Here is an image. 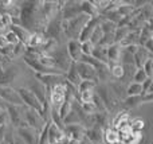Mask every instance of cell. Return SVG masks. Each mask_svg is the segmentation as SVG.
Here are the masks:
<instances>
[{"instance_id": "4316f807", "label": "cell", "mask_w": 153, "mask_h": 144, "mask_svg": "<svg viewBox=\"0 0 153 144\" xmlns=\"http://www.w3.org/2000/svg\"><path fill=\"white\" fill-rule=\"evenodd\" d=\"M103 140L106 144H117L118 143V136H117V131L113 128H106L102 135Z\"/></svg>"}, {"instance_id": "d6a6232c", "label": "cell", "mask_w": 153, "mask_h": 144, "mask_svg": "<svg viewBox=\"0 0 153 144\" xmlns=\"http://www.w3.org/2000/svg\"><path fill=\"white\" fill-rule=\"evenodd\" d=\"M110 74L113 75V78H116V80H121V78H124V67H122V65L116 63L110 69Z\"/></svg>"}, {"instance_id": "60d3db41", "label": "cell", "mask_w": 153, "mask_h": 144, "mask_svg": "<svg viewBox=\"0 0 153 144\" xmlns=\"http://www.w3.org/2000/svg\"><path fill=\"white\" fill-rule=\"evenodd\" d=\"M128 116H129V115H128V112H126V110H121V112H118V113H117V115H116V117L113 119V127H114V128H116V125L120 123V121H121V120H124V119H125V117H128Z\"/></svg>"}, {"instance_id": "8992f818", "label": "cell", "mask_w": 153, "mask_h": 144, "mask_svg": "<svg viewBox=\"0 0 153 144\" xmlns=\"http://www.w3.org/2000/svg\"><path fill=\"white\" fill-rule=\"evenodd\" d=\"M95 89H97V96L100 97V100L102 101L103 107H105L106 112H109L110 109H113L114 105H116V98H114V96L111 94V92L109 90L108 85H103V84H101V85L95 86Z\"/></svg>"}, {"instance_id": "d590c367", "label": "cell", "mask_w": 153, "mask_h": 144, "mask_svg": "<svg viewBox=\"0 0 153 144\" xmlns=\"http://www.w3.org/2000/svg\"><path fill=\"white\" fill-rule=\"evenodd\" d=\"M101 38H102V31H101L100 24H98V26L94 28V31H93V34H91V37H90V39H89V40H90V42H91L94 46H97Z\"/></svg>"}, {"instance_id": "cb8c5ba5", "label": "cell", "mask_w": 153, "mask_h": 144, "mask_svg": "<svg viewBox=\"0 0 153 144\" xmlns=\"http://www.w3.org/2000/svg\"><path fill=\"white\" fill-rule=\"evenodd\" d=\"M109 90L111 92V94L114 96V98H124L125 96V88L121 82H110L109 84Z\"/></svg>"}, {"instance_id": "7c38bea8", "label": "cell", "mask_w": 153, "mask_h": 144, "mask_svg": "<svg viewBox=\"0 0 153 144\" xmlns=\"http://www.w3.org/2000/svg\"><path fill=\"white\" fill-rule=\"evenodd\" d=\"M65 5H62V16L63 20L76 18L81 15V8H79V1H63Z\"/></svg>"}, {"instance_id": "4dcf8cb0", "label": "cell", "mask_w": 153, "mask_h": 144, "mask_svg": "<svg viewBox=\"0 0 153 144\" xmlns=\"http://www.w3.org/2000/svg\"><path fill=\"white\" fill-rule=\"evenodd\" d=\"M95 90H85L79 93V104H89L93 102V97H94Z\"/></svg>"}, {"instance_id": "f1b7e54d", "label": "cell", "mask_w": 153, "mask_h": 144, "mask_svg": "<svg viewBox=\"0 0 153 144\" xmlns=\"http://www.w3.org/2000/svg\"><path fill=\"white\" fill-rule=\"evenodd\" d=\"M48 127H50V120L47 121V123L43 125L42 131L39 132V135H38V144H48Z\"/></svg>"}, {"instance_id": "f6af8a7d", "label": "cell", "mask_w": 153, "mask_h": 144, "mask_svg": "<svg viewBox=\"0 0 153 144\" xmlns=\"http://www.w3.org/2000/svg\"><path fill=\"white\" fill-rule=\"evenodd\" d=\"M8 45L7 42H5V38H4V34L0 35V50H3V48H7Z\"/></svg>"}, {"instance_id": "f546056e", "label": "cell", "mask_w": 153, "mask_h": 144, "mask_svg": "<svg viewBox=\"0 0 153 144\" xmlns=\"http://www.w3.org/2000/svg\"><path fill=\"white\" fill-rule=\"evenodd\" d=\"M129 30L128 27H116V31H114V43H120L125 39V37L128 35Z\"/></svg>"}, {"instance_id": "8fae6325", "label": "cell", "mask_w": 153, "mask_h": 144, "mask_svg": "<svg viewBox=\"0 0 153 144\" xmlns=\"http://www.w3.org/2000/svg\"><path fill=\"white\" fill-rule=\"evenodd\" d=\"M75 67H76V72H78L81 81H94V82L97 81L95 70L90 65L83 63V62H78V63H75Z\"/></svg>"}, {"instance_id": "bcb514c9", "label": "cell", "mask_w": 153, "mask_h": 144, "mask_svg": "<svg viewBox=\"0 0 153 144\" xmlns=\"http://www.w3.org/2000/svg\"><path fill=\"white\" fill-rule=\"evenodd\" d=\"M7 127L5 125H0V142H3L4 140V137H5V134H7Z\"/></svg>"}, {"instance_id": "7bdbcfd3", "label": "cell", "mask_w": 153, "mask_h": 144, "mask_svg": "<svg viewBox=\"0 0 153 144\" xmlns=\"http://www.w3.org/2000/svg\"><path fill=\"white\" fill-rule=\"evenodd\" d=\"M144 48H145L146 51H149V53H153V38H151V39H148L145 43H144V46H143Z\"/></svg>"}, {"instance_id": "44dd1931", "label": "cell", "mask_w": 153, "mask_h": 144, "mask_svg": "<svg viewBox=\"0 0 153 144\" xmlns=\"http://www.w3.org/2000/svg\"><path fill=\"white\" fill-rule=\"evenodd\" d=\"M65 80H66L69 84H71L73 86H75V88L81 84V78H79V75H78V72H76V67H75L74 62H73V63L70 65V67L67 69L66 74H65Z\"/></svg>"}, {"instance_id": "5bb4252c", "label": "cell", "mask_w": 153, "mask_h": 144, "mask_svg": "<svg viewBox=\"0 0 153 144\" xmlns=\"http://www.w3.org/2000/svg\"><path fill=\"white\" fill-rule=\"evenodd\" d=\"M16 132L24 144H38V134L34 129L28 128V127H19L16 128Z\"/></svg>"}, {"instance_id": "603a6c76", "label": "cell", "mask_w": 153, "mask_h": 144, "mask_svg": "<svg viewBox=\"0 0 153 144\" xmlns=\"http://www.w3.org/2000/svg\"><path fill=\"white\" fill-rule=\"evenodd\" d=\"M10 31H12L13 34H15L16 37H18L19 43H22V45H24V46H26L27 39H28L30 34H31V32H30L28 30L23 28V27H22V26H11V30H10Z\"/></svg>"}, {"instance_id": "7402d4cb", "label": "cell", "mask_w": 153, "mask_h": 144, "mask_svg": "<svg viewBox=\"0 0 153 144\" xmlns=\"http://www.w3.org/2000/svg\"><path fill=\"white\" fill-rule=\"evenodd\" d=\"M16 75V70L12 67L0 70V86H8V84L12 82Z\"/></svg>"}, {"instance_id": "8d00e7d4", "label": "cell", "mask_w": 153, "mask_h": 144, "mask_svg": "<svg viewBox=\"0 0 153 144\" xmlns=\"http://www.w3.org/2000/svg\"><path fill=\"white\" fill-rule=\"evenodd\" d=\"M124 102L128 107H136V105H138V104H143V98H141V96L126 97V98H124Z\"/></svg>"}, {"instance_id": "d6986e66", "label": "cell", "mask_w": 153, "mask_h": 144, "mask_svg": "<svg viewBox=\"0 0 153 144\" xmlns=\"http://www.w3.org/2000/svg\"><path fill=\"white\" fill-rule=\"evenodd\" d=\"M120 54H121V46L118 43H113V45L106 47V57H108V66L110 63H118L120 61Z\"/></svg>"}, {"instance_id": "74e56055", "label": "cell", "mask_w": 153, "mask_h": 144, "mask_svg": "<svg viewBox=\"0 0 153 144\" xmlns=\"http://www.w3.org/2000/svg\"><path fill=\"white\" fill-rule=\"evenodd\" d=\"M146 75H145V73H144V70L143 69H136V72H134V74H133V82H137V84H143L144 81L146 80Z\"/></svg>"}, {"instance_id": "4fadbf2b", "label": "cell", "mask_w": 153, "mask_h": 144, "mask_svg": "<svg viewBox=\"0 0 153 144\" xmlns=\"http://www.w3.org/2000/svg\"><path fill=\"white\" fill-rule=\"evenodd\" d=\"M23 108L24 107H16V105L5 104V110H7L8 119H10V121L16 127V128L20 127L22 121H23V113H22Z\"/></svg>"}, {"instance_id": "277c9868", "label": "cell", "mask_w": 153, "mask_h": 144, "mask_svg": "<svg viewBox=\"0 0 153 144\" xmlns=\"http://www.w3.org/2000/svg\"><path fill=\"white\" fill-rule=\"evenodd\" d=\"M23 123L26 124L28 128L34 129V131L39 135L43 125L46 124V121L43 120L35 110L30 109V108H23Z\"/></svg>"}, {"instance_id": "ba28073f", "label": "cell", "mask_w": 153, "mask_h": 144, "mask_svg": "<svg viewBox=\"0 0 153 144\" xmlns=\"http://www.w3.org/2000/svg\"><path fill=\"white\" fill-rule=\"evenodd\" d=\"M63 134L69 142L76 143L85 137V128L81 124H73V125H65L63 127Z\"/></svg>"}, {"instance_id": "7a4b0ae2", "label": "cell", "mask_w": 153, "mask_h": 144, "mask_svg": "<svg viewBox=\"0 0 153 144\" xmlns=\"http://www.w3.org/2000/svg\"><path fill=\"white\" fill-rule=\"evenodd\" d=\"M20 7V24L23 26V28L26 30H31L35 28V24H36V11H38V4L39 1H24L22 3Z\"/></svg>"}, {"instance_id": "3957f363", "label": "cell", "mask_w": 153, "mask_h": 144, "mask_svg": "<svg viewBox=\"0 0 153 144\" xmlns=\"http://www.w3.org/2000/svg\"><path fill=\"white\" fill-rule=\"evenodd\" d=\"M16 92H18L19 97H20L23 107L26 105V108H30V109L35 110V112L43 119V108H42V105L39 104V101L36 100V97L31 93V90L27 88H18Z\"/></svg>"}, {"instance_id": "484cf974", "label": "cell", "mask_w": 153, "mask_h": 144, "mask_svg": "<svg viewBox=\"0 0 153 144\" xmlns=\"http://www.w3.org/2000/svg\"><path fill=\"white\" fill-rule=\"evenodd\" d=\"M125 94H126V97L141 96V94H143V88H141V84L130 82L129 85L126 86V89H125Z\"/></svg>"}, {"instance_id": "f35d334b", "label": "cell", "mask_w": 153, "mask_h": 144, "mask_svg": "<svg viewBox=\"0 0 153 144\" xmlns=\"http://www.w3.org/2000/svg\"><path fill=\"white\" fill-rule=\"evenodd\" d=\"M141 88H143V94L152 93V90H153V80L152 78H146V80L141 84Z\"/></svg>"}, {"instance_id": "6da1fadb", "label": "cell", "mask_w": 153, "mask_h": 144, "mask_svg": "<svg viewBox=\"0 0 153 144\" xmlns=\"http://www.w3.org/2000/svg\"><path fill=\"white\" fill-rule=\"evenodd\" d=\"M89 20V16L83 15H78L76 18L69 19V20H62L61 22V28L62 32L69 38V40H78L79 32H81L82 27L85 26V23Z\"/></svg>"}, {"instance_id": "83f0119b", "label": "cell", "mask_w": 153, "mask_h": 144, "mask_svg": "<svg viewBox=\"0 0 153 144\" xmlns=\"http://www.w3.org/2000/svg\"><path fill=\"white\" fill-rule=\"evenodd\" d=\"M144 128H145V121L141 120V119H136V120H133L129 125L130 132H132V134H136V135L143 134Z\"/></svg>"}, {"instance_id": "836d02e7", "label": "cell", "mask_w": 153, "mask_h": 144, "mask_svg": "<svg viewBox=\"0 0 153 144\" xmlns=\"http://www.w3.org/2000/svg\"><path fill=\"white\" fill-rule=\"evenodd\" d=\"M4 38H5V42H7L8 46H16L19 43L18 37H16L12 31H10V30H8V31L4 34Z\"/></svg>"}, {"instance_id": "ab89813d", "label": "cell", "mask_w": 153, "mask_h": 144, "mask_svg": "<svg viewBox=\"0 0 153 144\" xmlns=\"http://www.w3.org/2000/svg\"><path fill=\"white\" fill-rule=\"evenodd\" d=\"M152 62H153V59H148V61L145 62V63L143 65V67L141 69L144 70V73H145V75L148 78H152V74H153V66H152Z\"/></svg>"}, {"instance_id": "7dc6e473", "label": "cell", "mask_w": 153, "mask_h": 144, "mask_svg": "<svg viewBox=\"0 0 153 144\" xmlns=\"http://www.w3.org/2000/svg\"><path fill=\"white\" fill-rule=\"evenodd\" d=\"M0 144H7V143H5V142H0Z\"/></svg>"}, {"instance_id": "ee69618b", "label": "cell", "mask_w": 153, "mask_h": 144, "mask_svg": "<svg viewBox=\"0 0 153 144\" xmlns=\"http://www.w3.org/2000/svg\"><path fill=\"white\" fill-rule=\"evenodd\" d=\"M138 47L140 46H136V45H133V46H126V47H122V50H125L126 53H129L130 55H133V54L136 53V51L138 50Z\"/></svg>"}, {"instance_id": "1f68e13d", "label": "cell", "mask_w": 153, "mask_h": 144, "mask_svg": "<svg viewBox=\"0 0 153 144\" xmlns=\"http://www.w3.org/2000/svg\"><path fill=\"white\" fill-rule=\"evenodd\" d=\"M95 86H97V82L94 81H81L78 86H76V92H85V90H94Z\"/></svg>"}, {"instance_id": "ffe728a7", "label": "cell", "mask_w": 153, "mask_h": 144, "mask_svg": "<svg viewBox=\"0 0 153 144\" xmlns=\"http://www.w3.org/2000/svg\"><path fill=\"white\" fill-rule=\"evenodd\" d=\"M45 42V35L42 32H31L26 42V48H39Z\"/></svg>"}, {"instance_id": "ac0fdd59", "label": "cell", "mask_w": 153, "mask_h": 144, "mask_svg": "<svg viewBox=\"0 0 153 144\" xmlns=\"http://www.w3.org/2000/svg\"><path fill=\"white\" fill-rule=\"evenodd\" d=\"M48 144H55V143H61L65 139V134L59 127H56L55 124H53L50 121V127H48Z\"/></svg>"}, {"instance_id": "d4e9b609", "label": "cell", "mask_w": 153, "mask_h": 144, "mask_svg": "<svg viewBox=\"0 0 153 144\" xmlns=\"http://www.w3.org/2000/svg\"><path fill=\"white\" fill-rule=\"evenodd\" d=\"M91 57L95 58L97 61L102 62V63L108 65V57H106V47H101V46H94L91 51Z\"/></svg>"}, {"instance_id": "9c48e42d", "label": "cell", "mask_w": 153, "mask_h": 144, "mask_svg": "<svg viewBox=\"0 0 153 144\" xmlns=\"http://www.w3.org/2000/svg\"><path fill=\"white\" fill-rule=\"evenodd\" d=\"M100 16H101V15H100ZM100 16H95V18H89V20L85 23V26L82 27L81 32H79V37H78V42H79V43L86 42V40L90 39V37H91V34H93V31H94V28L101 23V20H102Z\"/></svg>"}, {"instance_id": "b9f144b4", "label": "cell", "mask_w": 153, "mask_h": 144, "mask_svg": "<svg viewBox=\"0 0 153 144\" xmlns=\"http://www.w3.org/2000/svg\"><path fill=\"white\" fill-rule=\"evenodd\" d=\"M10 119H8V115H7V110L3 109L0 110V125H7Z\"/></svg>"}, {"instance_id": "5b68a950", "label": "cell", "mask_w": 153, "mask_h": 144, "mask_svg": "<svg viewBox=\"0 0 153 144\" xmlns=\"http://www.w3.org/2000/svg\"><path fill=\"white\" fill-rule=\"evenodd\" d=\"M65 94H66V86H65L63 82L56 84L51 88L50 92V104L53 109H59L62 104L65 101Z\"/></svg>"}, {"instance_id": "52a82bcc", "label": "cell", "mask_w": 153, "mask_h": 144, "mask_svg": "<svg viewBox=\"0 0 153 144\" xmlns=\"http://www.w3.org/2000/svg\"><path fill=\"white\" fill-rule=\"evenodd\" d=\"M0 98L8 105H16V107H23L22 100L19 97L16 89L11 86H0Z\"/></svg>"}, {"instance_id": "e575fe53", "label": "cell", "mask_w": 153, "mask_h": 144, "mask_svg": "<svg viewBox=\"0 0 153 144\" xmlns=\"http://www.w3.org/2000/svg\"><path fill=\"white\" fill-rule=\"evenodd\" d=\"M94 48V45H93L90 40H86V42L81 43V53L82 55H91V51Z\"/></svg>"}, {"instance_id": "9a60e30c", "label": "cell", "mask_w": 153, "mask_h": 144, "mask_svg": "<svg viewBox=\"0 0 153 144\" xmlns=\"http://www.w3.org/2000/svg\"><path fill=\"white\" fill-rule=\"evenodd\" d=\"M67 55L69 58L71 59V62L74 63H78L81 61V57H82V53H81V43L78 40H69L67 42Z\"/></svg>"}, {"instance_id": "2e32d148", "label": "cell", "mask_w": 153, "mask_h": 144, "mask_svg": "<svg viewBox=\"0 0 153 144\" xmlns=\"http://www.w3.org/2000/svg\"><path fill=\"white\" fill-rule=\"evenodd\" d=\"M103 131L101 128H86L85 129V139L90 144H102Z\"/></svg>"}, {"instance_id": "e0dca14e", "label": "cell", "mask_w": 153, "mask_h": 144, "mask_svg": "<svg viewBox=\"0 0 153 144\" xmlns=\"http://www.w3.org/2000/svg\"><path fill=\"white\" fill-rule=\"evenodd\" d=\"M151 58L152 54L149 51H146L144 47H138V50L133 54V65H134L136 69H141L143 65Z\"/></svg>"}, {"instance_id": "30bf717a", "label": "cell", "mask_w": 153, "mask_h": 144, "mask_svg": "<svg viewBox=\"0 0 153 144\" xmlns=\"http://www.w3.org/2000/svg\"><path fill=\"white\" fill-rule=\"evenodd\" d=\"M34 75L38 80V82L42 84L45 88H53L54 85L65 81V75H58V74H39V73H34Z\"/></svg>"}]
</instances>
